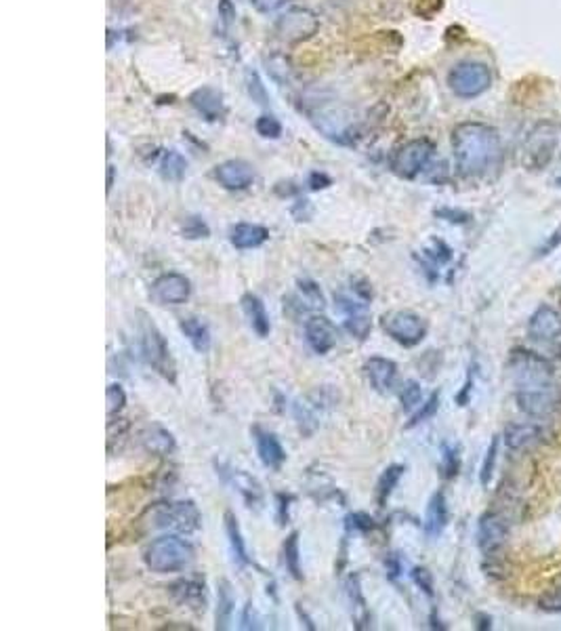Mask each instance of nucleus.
<instances>
[{"mask_svg": "<svg viewBox=\"0 0 561 631\" xmlns=\"http://www.w3.org/2000/svg\"><path fill=\"white\" fill-rule=\"evenodd\" d=\"M453 152L463 177H482L500 165V135L486 122H461L453 131Z\"/></svg>", "mask_w": 561, "mask_h": 631, "instance_id": "1", "label": "nucleus"}, {"mask_svg": "<svg viewBox=\"0 0 561 631\" xmlns=\"http://www.w3.org/2000/svg\"><path fill=\"white\" fill-rule=\"evenodd\" d=\"M193 545L190 541L175 534H164L147 545L144 553L145 566L158 575H169V572H179L187 569L193 560Z\"/></svg>", "mask_w": 561, "mask_h": 631, "instance_id": "2", "label": "nucleus"}, {"mask_svg": "<svg viewBox=\"0 0 561 631\" xmlns=\"http://www.w3.org/2000/svg\"><path fill=\"white\" fill-rule=\"evenodd\" d=\"M561 125L556 120H538L526 135L524 141V166L528 171H545L556 158L559 146Z\"/></svg>", "mask_w": 561, "mask_h": 631, "instance_id": "3", "label": "nucleus"}, {"mask_svg": "<svg viewBox=\"0 0 561 631\" xmlns=\"http://www.w3.org/2000/svg\"><path fill=\"white\" fill-rule=\"evenodd\" d=\"M509 371H511L515 391L540 388V385L556 381V369L549 360L537 352L521 350V347L513 350L509 356Z\"/></svg>", "mask_w": 561, "mask_h": 631, "instance_id": "4", "label": "nucleus"}, {"mask_svg": "<svg viewBox=\"0 0 561 631\" xmlns=\"http://www.w3.org/2000/svg\"><path fill=\"white\" fill-rule=\"evenodd\" d=\"M139 356L145 360L147 364L152 366L158 375H163L164 379H169L171 383H175V360L171 356L169 344L163 337V333L158 331V326L154 322L144 316L139 325Z\"/></svg>", "mask_w": 561, "mask_h": 631, "instance_id": "5", "label": "nucleus"}, {"mask_svg": "<svg viewBox=\"0 0 561 631\" xmlns=\"http://www.w3.org/2000/svg\"><path fill=\"white\" fill-rule=\"evenodd\" d=\"M152 526L154 528H164V531L173 532H196L200 524H202V516H200L198 505L193 501H164V504H156L150 510Z\"/></svg>", "mask_w": 561, "mask_h": 631, "instance_id": "6", "label": "nucleus"}, {"mask_svg": "<svg viewBox=\"0 0 561 631\" xmlns=\"http://www.w3.org/2000/svg\"><path fill=\"white\" fill-rule=\"evenodd\" d=\"M435 146L429 139H410L399 146L391 158V171L402 179H416L434 163Z\"/></svg>", "mask_w": 561, "mask_h": 631, "instance_id": "7", "label": "nucleus"}, {"mask_svg": "<svg viewBox=\"0 0 561 631\" xmlns=\"http://www.w3.org/2000/svg\"><path fill=\"white\" fill-rule=\"evenodd\" d=\"M448 85L456 98L475 99L492 87V72L482 61H461L450 70Z\"/></svg>", "mask_w": 561, "mask_h": 631, "instance_id": "8", "label": "nucleus"}, {"mask_svg": "<svg viewBox=\"0 0 561 631\" xmlns=\"http://www.w3.org/2000/svg\"><path fill=\"white\" fill-rule=\"evenodd\" d=\"M383 331L404 347H415L427 337V320L408 310H396L383 316Z\"/></svg>", "mask_w": 561, "mask_h": 631, "instance_id": "9", "label": "nucleus"}, {"mask_svg": "<svg viewBox=\"0 0 561 631\" xmlns=\"http://www.w3.org/2000/svg\"><path fill=\"white\" fill-rule=\"evenodd\" d=\"M515 402H518L521 413L537 417V419H547L561 409V388L557 381H553L540 385V388L519 390L515 391Z\"/></svg>", "mask_w": 561, "mask_h": 631, "instance_id": "10", "label": "nucleus"}, {"mask_svg": "<svg viewBox=\"0 0 561 631\" xmlns=\"http://www.w3.org/2000/svg\"><path fill=\"white\" fill-rule=\"evenodd\" d=\"M318 17H315L313 11L305 9V6H290L276 22V34H278L280 41L288 44L307 41V38H312L318 32Z\"/></svg>", "mask_w": 561, "mask_h": 631, "instance_id": "11", "label": "nucleus"}, {"mask_svg": "<svg viewBox=\"0 0 561 631\" xmlns=\"http://www.w3.org/2000/svg\"><path fill=\"white\" fill-rule=\"evenodd\" d=\"M312 122L326 139L337 141V144L343 146L353 141V133H356V128H353V116L345 112V109H320V112L312 114Z\"/></svg>", "mask_w": 561, "mask_h": 631, "instance_id": "12", "label": "nucleus"}, {"mask_svg": "<svg viewBox=\"0 0 561 631\" xmlns=\"http://www.w3.org/2000/svg\"><path fill=\"white\" fill-rule=\"evenodd\" d=\"M337 307L345 316V328L351 337H356L358 341H364L370 334L372 320L369 312V301L360 299L358 295H345L339 293L337 297Z\"/></svg>", "mask_w": 561, "mask_h": 631, "instance_id": "13", "label": "nucleus"}, {"mask_svg": "<svg viewBox=\"0 0 561 631\" xmlns=\"http://www.w3.org/2000/svg\"><path fill=\"white\" fill-rule=\"evenodd\" d=\"M509 541V524L500 513L488 512L483 513L477 523V545H480L482 553L486 556H494L496 551L502 550Z\"/></svg>", "mask_w": 561, "mask_h": 631, "instance_id": "14", "label": "nucleus"}, {"mask_svg": "<svg viewBox=\"0 0 561 631\" xmlns=\"http://www.w3.org/2000/svg\"><path fill=\"white\" fill-rule=\"evenodd\" d=\"M217 474L221 476L225 485H229L244 499L248 507H259L263 504V488L253 476L238 469L229 463H217Z\"/></svg>", "mask_w": 561, "mask_h": 631, "instance_id": "15", "label": "nucleus"}, {"mask_svg": "<svg viewBox=\"0 0 561 631\" xmlns=\"http://www.w3.org/2000/svg\"><path fill=\"white\" fill-rule=\"evenodd\" d=\"M192 285L183 274L169 272L158 276L152 285V297L160 306H182L190 299Z\"/></svg>", "mask_w": 561, "mask_h": 631, "instance_id": "16", "label": "nucleus"}, {"mask_svg": "<svg viewBox=\"0 0 561 631\" xmlns=\"http://www.w3.org/2000/svg\"><path fill=\"white\" fill-rule=\"evenodd\" d=\"M305 341L318 356H326L328 352H332L337 347L339 331L332 325V320H328L326 316L315 314L305 322Z\"/></svg>", "mask_w": 561, "mask_h": 631, "instance_id": "17", "label": "nucleus"}, {"mask_svg": "<svg viewBox=\"0 0 561 631\" xmlns=\"http://www.w3.org/2000/svg\"><path fill=\"white\" fill-rule=\"evenodd\" d=\"M215 179L219 185H223L225 190L231 192H240L247 190L255 182V169L253 165H248L247 160L240 158H231L225 160L215 169Z\"/></svg>", "mask_w": 561, "mask_h": 631, "instance_id": "18", "label": "nucleus"}, {"mask_svg": "<svg viewBox=\"0 0 561 631\" xmlns=\"http://www.w3.org/2000/svg\"><path fill=\"white\" fill-rule=\"evenodd\" d=\"M528 334L543 344L561 339V314L551 306H538L528 320Z\"/></svg>", "mask_w": 561, "mask_h": 631, "instance_id": "19", "label": "nucleus"}, {"mask_svg": "<svg viewBox=\"0 0 561 631\" xmlns=\"http://www.w3.org/2000/svg\"><path fill=\"white\" fill-rule=\"evenodd\" d=\"M296 288H299V293L293 295V297H284V310L290 316H299L309 310H322L326 306L324 293H322L318 282L303 278L296 282Z\"/></svg>", "mask_w": 561, "mask_h": 631, "instance_id": "20", "label": "nucleus"}, {"mask_svg": "<svg viewBox=\"0 0 561 631\" xmlns=\"http://www.w3.org/2000/svg\"><path fill=\"white\" fill-rule=\"evenodd\" d=\"M250 434H253L257 455H259L263 466L267 469H280L286 461V450H284L280 438L274 431L259 428V425H255Z\"/></svg>", "mask_w": 561, "mask_h": 631, "instance_id": "21", "label": "nucleus"}, {"mask_svg": "<svg viewBox=\"0 0 561 631\" xmlns=\"http://www.w3.org/2000/svg\"><path fill=\"white\" fill-rule=\"evenodd\" d=\"M366 377H369L370 388L379 394H389V391L396 388V379H397V364L389 358H380L372 356L369 363H366Z\"/></svg>", "mask_w": 561, "mask_h": 631, "instance_id": "22", "label": "nucleus"}, {"mask_svg": "<svg viewBox=\"0 0 561 631\" xmlns=\"http://www.w3.org/2000/svg\"><path fill=\"white\" fill-rule=\"evenodd\" d=\"M139 444L147 455L154 457H169L177 448L175 436L158 423L147 425V428L139 431Z\"/></svg>", "mask_w": 561, "mask_h": 631, "instance_id": "23", "label": "nucleus"}, {"mask_svg": "<svg viewBox=\"0 0 561 631\" xmlns=\"http://www.w3.org/2000/svg\"><path fill=\"white\" fill-rule=\"evenodd\" d=\"M169 589L171 596L175 598V602L182 604V607L196 610V613L206 608V585L202 579H179Z\"/></svg>", "mask_w": 561, "mask_h": 631, "instance_id": "24", "label": "nucleus"}, {"mask_svg": "<svg viewBox=\"0 0 561 631\" xmlns=\"http://www.w3.org/2000/svg\"><path fill=\"white\" fill-rule=\"evenodd\" d=\"M347 600H350V613H351V621L353 627L358 631H364L370 627V608L369 602H366L364 591H362V583H360V575L358 572H353L347 579Z\"/></svg>", "mask_w": 561, "mask_h": 631, "instance_id": "25", "label": "nucleus"}, {"mask_svg": "<svg viewBox=\"0 0 561 631\" xmlns=\"http://www.w3.org/2000/svg\"><path fill=\"white\" fill-rule=\"evenodd\" d=\"M190 104L200 116H204L209 122H217L225 116L223 95L212 87H200L190 95Z\"/></svg>", "mask_w": 561, "mask_h": 631, "instance_id": "26", "label": "nucleus"}, {"mask_svg": "<svg viewBox=\"0 0 561 631\" xmlns=\"http://www.w3.org/2000/svg\"><path fill=\"white\" fill-rule=\"evenodd\" d=\"M229 240L238 250L259 249L269 240V230L259 223H238L236 228H231Z\"/></svg>", "mask_w": 561, "mask_h": 631, "instance_id": "27", "label": "nucleus"}, {"mask_svg": "<svg viewBox=\"0 0 561 631\" xmlns=\"http://www.w3.org/2000/svg\"><path fill=\"white\" fill-rule=\"evenodd\" d=\"M242 310L247 314L248 325L253 331L259 334L261 339H266L269 331H272V322H269V314L266 310V304L253 293H247L242 297Z\"/></svg>", "mask_w": 561, "mask_h": 631, "instance_id": "28", "label": "nucleus"}, {"mask_svg": "<svg viewBox=\"0 0 561 631\" xmlns=\"http://www.w3.org/2000/svg\"><path fill=\"white\" fill-rule=\"evenodd\" d=\"M448 524V504H446V494L442 491H437L434 497L429 499L427 505V516H425V532L429 534L431 539L440 537L444 532V528Z\"/></svg>", "mask_w": 561, "mask_h": 631, "instance_id": "29", "label": "nucleus"}, {"mask_svg": "<svg viewBox=\"0 0 561 631\" xmlns=\"http://www.w3.org/2000/svg\"><path fill=\"white\" fill-rule=\"evenodd\" d=\"M236 610V596L229 581H219L217 585V613H215V629H229L231 619Z\"/></svg>", "mask_w": 561, "mask_h": 631, "instance_id": "30", "label": "nucleus"}, {"mask_svg": "<svg viewBox=\"0 0 561 631\" xmlns=\"http://www.w3.org/2000/svg\"><path fill=\"white\" fill-rule=\"evenodd\" d=\"M223 520H225V534H228L229 550H231V556H234V562L238 566H250L248 550H247V543H244L240 523H238V518L231 512H225Z\"/></svg>", "mask_w": 561, "mask_h": 631, "instance_id": "31", "label": "nucleus"}, {"mask_svg": "<svg viewBox=\"0 0 561 631\" xmlns=\"http://www.w3.org/2000/svg\"><path fill=\"white\" fill-rule=\"evenodd\" d=\"M179 328H182V333L185 334V339L190 341L193 350H196L198 353H206L210 350V344H212V337H210V328L209 325L202 318H183L182 320V325H179Z\"/></svg>", "mask_w": 561, "mask_h": 631, "instance_id": "32", "label": "nucleus"}, {"mask_svg": "<svg viewBox=\"0 0 561 631\" xmlns=\"http://www.w3.org/2000/svg\"><path fill=\"white\" fill-rule=\"evenodd\" d=\"M540 438V428L534 423H511L505 429V444L509 450H524Z\"/></svg>", "mask_w": 561, "mask_h": 631, "instance_id": "33", "label": "nucleus"}, {"mask_svg": "<svg viewBox=\"0 0 561 631\" xmlns=\"http://www.w3.org/2000/svg\"><path fill=\"white\" fill-rule=\"evenodd\" d=\"M404 472H406L404 466H389L383 474H380V478L377 482V504H379V507L387 505V501H389L393 491H396V486L399 485V480H402Z\"/></svg>", "mask_w": 561, "mask_h": 631, "instance_id": "34", "label": "nucleus"}, {"mask_svg": "<svg viewBox=\"0 0 561 631\" xmlns=\"http://www.w3.org/2000/svg\"><path fill=\"white\" fill-rule=\"evenodd\" d=\"M158 166H160V175H163L166 182H182L187 171V160L183 154L169 150L163 154Z\"/></svg>", "mask_w": 561, "mask_h": 631, "instance_id": "35", "label": "nucleus"}, {"mask_svg": "<svg viewBox=\"0 0 561 631\" xmlns=\"http://www.w3.org/2000/svg\"><path fill=\"white\" fill-rule=\"evenodd\" d=\"M284 553V564H286V570L290 572V577L301 581L303 570H301V550H299V532L293 531L284 541L282 545Z\"/></svg>", "mask_w": 561, "mask_h": 631, "instance_id": "36", "label": "nucleus"}, {"mask_svg": "<svg viewBox=\"0 0 561 631\" xmlns=\"http://www.w3.org/2000/svg\"><path fill=\"white\" fill-rule=\"evenodd\" d=\"M450 259H453V249H450L444 240H431L429 247L423 250V268H427L425 272L434 269L437 274L435 268L446 266Z\"/></svg>", "mask_w": 561, "mask_h": 631, "instance_id": "37", "label": "nucleus"}, {"mask_svg": "<svg viewBox=\"0 0 561 631\" xmlns=\"http://www.w3.org/2000/svg\"><path fill=\"white\" fill-rule=\"evenodd\" d=\"M442 476L446 480H454L461 472V448L456 444H442Z\"/></svg>", "mask_w": 561, "mask_h": 631, "instance_id": "38", "label": "nucleus"}, {"mask_svg": "<svg viewBox=\"0 0 561 631\" xmlns=\"http://www.w3.org/2000/svg\"><path fill=\"white\" fill-rule=\"evenodd\" d=\"M399 402H402V409L406 413H410V410L421 407L423 404L421 383L415 381V379H408V381L402 385V391H399Z\"/></svg>", "mask_w": 561, "mask_h": 631, "instance_id": "39", "label": "nucleus"}, {"mask_svg": "<svg viewBox=\"0 0 561 631\" xmlns=\"http://www.w3.org/2000/svg\"><path fill=\"white\" fill-rule=\"evenodd\" d=\"M499 444H500V438L494 436L492 442H490L488 450H486V457H483L482 472H480L482 486H488L490 480H492V474H494V467H496V457H499Z\"/></svg>", "mask_w": 561, "mask_h": 631, "instance_id": "40", "label": "nucleus"}, {"mask_svg": "<svg viewBox=\"0 0 561 631\" xmlns=\"http://www.w3.org/2000/svg\"><path fill=\"white\" fill-rule=\"evenodd\" d=\"M126 407V391L122 390V385L118 383H112V385H108V390H106V410H108V417H114V415H118L122 409Z\"/></svg>", "mask_w": 561, "mask_h": 631, "instance_id": "41", "label": "nucleus"}, {"mask_svg": "<svg viewBox=\"0 0 561 631\" xmlns=\"http://www.w3.org/2000/svg\"><path fill=\"white\" fill-rule=\"evenodd\" d=\"M437 409H440V391H434V394L427 398V402H423L421 407H418L416 413L412 415L408 428H415V425H421L425 421H429L431 417L437 413Z\"/></svg>", "mask_w": 561, "mask_h": 631, "instance_id": "42", "label": "nucleus"}, {"mask_svg": "<svg viewBox=\"0 0 561 631\" xmlns=\"http://www.w3.org/2000/svg\"><path fill=\"white\" fill-rule=\"evenodd\" d=\"M257 133L266 139H278L282 135V122L272 114H263L255 122Z\"/></svg>", "mask_w": 561, "mask_h": 631, "instance_id": "43", "label": "nucleus"}, {"mask_svg": "<svg viewBox=\"0 0 561 631\" xmlns=\"http://www.w3.org/2000/svg\"><path fill=\"white\" fill-rule=\"evenodd\" d=\"M345 526H347V531L370 532V531H374V528H377V523H374L369 513L356 512V513H350V516L345 518Z\"/></svg>", "mask_w": 561, "mask_h": 631, "instance_id": "44", "label": "nucleus"}, {"mask_svg": "<svg viewBox=\"0 0 561 631\" xmlns=\"http://www.w3.org/2000/svg\"><path fill=\"white\" fill-rule=\"evenodd\" d=\"M182 231H183L185 238H190V240H198V238H209L210 236L209 225H206L200 217L185 219Z\"/></svg>", "mask_w": 561, "mask_h": 631, "instance_id": "45", "label": "nucleus"}, {"mask_svg": "<svg viewBox=\"0 0 561 631\" xmlns=\"http://www.w3.org/2000/svg\"><path fill=\"white\" fill-rule=\"evenodd\" d=\"M247 87H248V95L253 98L257 104H263L266 106L267 104V91H266V85H263L261 79H259V74L257 72H247Z\"/></svg>", "mask_w": 561, "mask_h": 631, "instance_id": "46", "label": "nucleus"}, {"mask_svg": "<svg viewBox=\"0 0 561 631\" xmlns=\"http://www.w3.org/2000/svg\"><path fill=\"white\" fill-rule=\"evenodd\" d=\"M540 610L551 615H561V585H557L556 589L547 591V594L538 600Z\"/></svg>", "mask_w": 561, "mask_h": 631, "instance_id": "47", "label": "nucleus"}, {"mask_svg": "<svg viewBox=\"0 0 561 631\" xmlns=\"http://www.w3.org/2000/svg\"><path fill=\"white\" fill-rule=\"evenodd\" d=\"M410 577H412V581H415L416 588L423 591V594H427L429 598L434 596V577H431V572L427 569L416 566V569H412Z\"/></svg>", "mask_w": 561, "mask_h": 631, "instance_id": "48", "label": "nucleus"}, {"mask_svg": "<svg viewBox=\"0 0 561 631\" xmlns=\"http://www.w3.org/2000/svg\"><path fill=\"white\" fill-rule=\"evenodd\" d=\"M559 247H561V225L553 230L551 234L547 236V240L540 244L538 250H537V259H540V257H549L553 250H557Z\"/></svg>", "mask_w": 561, "mask_h": 631, "instance_id": "49", "label": "nucleus"}, {"mask_svg": "<svg viewBox=\"0 0 561 631\" xmlns=\"http://www.w3.org/2000/svg\"><path fill=\"white\" fill-rule=\"evenodd\" d=\"M240 627L242 629H261V617L259 613H257V608L253 607V604H247L242 610V617H240Z\"/></svg>", "mask_w": 561, "mask_h": 631, "instance_id": "50", "label": "nucleus"}, {"mask_svg": "<svg viewBox=\"0 0 561 631\" xmlns=\"http://www.w3.org/2000/svg\"><path fill=\"white\" fill-rule=\"evenodd\" d=\"M351 291L353 295H358L360 299H364V301H369L370 304V299H372V285L366 278H356L351 282Z\"/></svg>", "mask_w": 561, "mask_h": 631, "instance_id": "51", "label": "nucleus"}, {"mask_svg": "<svg viewBox=\"0 0 561 631\" xmlns=\"http://www.w3.org/2000/svg\"><path fill=\"white\" fill-rule=\"evenodd\" d=\"M385 570L391 581H396V579L402 575V560H399L397 553H389V558L385 560Z\"/></svg>", "mask_w": 561, "mask_h": 631, "instance_id": "52", "label": "nucleus"}, {"mask_svg": "<svg viewBox=\"0 0 561 631\" xmlns=\"http://www.w3.org/2000/svg\"><path fill=\"white\" fill-rule=\"evenodd\" d=\"M415 5H416V3H415ZM442 5H444V0H423L421 6H416L415 11H416L421 17L431 19V17L435 15L437 11L442 9Z\"/></svg>", "mask_w": 561, "mask_h": 631, "instance_id": "53", "label": "nucleus"}, {"mask_svg": "<svg viewBox=\"0 0 561 631\" xmlns=\"http://www.w3.org/2000/svg\"><path fill=\"white\" fill-rule=\"evenodd\" d=\"M250 3H253L255 9L261 13H276L278 9H282L288 0H250Z\"/></svg>", "mask_w": 561, "mask_h": 631, "instance_id": "54", "label": "nucleus"}, {"mask_svg": "<svg viewBox=\"0 0 561 631\" xmlns=\"http://www.w3.org/2000/svg\"><path fill=\"white\" fill-rule=\"evenodd\" d=\"M290 501H293V497H290V494H278V520H280V524L288 523Z\"/></svg>", "mask_w": 561, "mask_h": 631, "instance_id": "55", "label": "nucleus"}, {"mask_svg": "<svg viewBox=\"0 0 561 631\" xmlns=\"http://www.w3.org/2000/svg\"><path fill=\"white\" fill-rule=\"evenodd\" d=\"M331 185V177L324 175V173H312V177H309V188L312 190H324Z\"/></svg>", "mask_w": 561, "mask_h": 631, "instance_id": "56", "label": "nucleus"}, {"mask_svg": "<svg viewBox=\"0 0 561 631\" xmlns=\"http://www.w3.org/2000/svg\"><path fill=\"white\" fill-rule=\"evenodd\" d=\"M435 215H440V217L446 219V221H453V223H465V221H469V215H465V212H461V211L444 209V211H437Z\"/></svg>", "mask_w": 561, "mask_h": 631, "instance_id": "57", "label": "nucleus"}, {"mask_svg": "<svg viewBox=\"0 0 561 631\" xmlns=\"http://www.w3.org/2000/svg\"><path fill=\"white\" fill-rule=\"evenodd\" d=\"M475 629H480V631H486V629H492V617H488V615H475Z\"/></svg>", "mask_w": 561, "mask_h": 631, "instance_id": "58", "label": "nucleus"}, {"mask_svg": "<svg viewBox=\"0 0 561 631\" xmlns=\"http://www.w3.org/2000/svg\"><path fill=\"white\" fill-rule=\"evenodd\" d=\"M108 192L112 190V184H114V166H108Z\"/></svg>", "mask_w": 561, "mask_h": 631, "instance_id": "59", "label": "nucleus"}, {"mask_svg": "<svg viewBox=\"0 0 561 631\" xmlns=\"http://www.w3.org/2000/svg\"><path fill=\"white\" fill-rule=\"evenodd\" d=\"M556 184H557V185H559V188H561V177H557V179H556Z\"/></svg>", "mask_w": 561, "mask_h": 631, "instance_id": "60", "label": "nucleus"}]
</instances>
